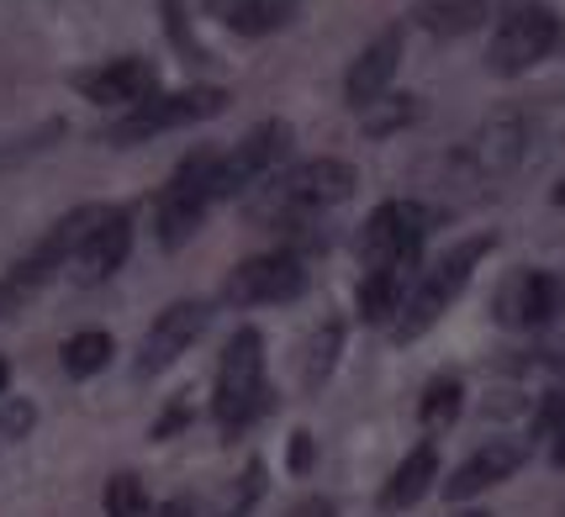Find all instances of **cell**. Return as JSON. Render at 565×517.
<instances>
[{
  "mask_svg": "<svg viewBox=\"0 0 565 517\" xmlns=\"http://www.w3.org/2000/svg\"><path fill=\"white\" fill-rule=\"evenodd\" d=\"M360 185V174L349 159H301L291 170H275L265 185H254L244 196V217L265 233H296L312 227V217H322L328 206H344Z\"/></svg>",
  "mask_w": 565,
  "mask_h": 517,
  "instance_id": "6da1fadb",
  "label": "cell"
},
{
  "mask_svg": "<svg viewBox=\"0 0 565 517\" xmlns=\"http://www.w3.org/2000/svg\"><path fill=\"white\" fill-rule=\"evenodd\" d=\"M492 248H497L492 233H476V238H466V244L444 248L428 270H418L413 291H407V306H402V312H396V322H392L396 344H413V338H423V333H428V327L449 312V301L470 286L476 265H481Z\"/></svg>",
  "mask_w": 565,
  "mask_h": 517,
  "instance_id": "7a4b0ae2",
  "label": "cell"
},
{
  "mask_svg": "<svg viewBox=\"0 0 565 517\" xmlns=\"http://www.w3.org/2000/svg\"><path fill=\"white\" fill-rule=\"evenodd\" d=\"M270 412V380H265V333L259 327H238L217 359V391H212V418L238 433L254 418Z\"/></svg>",
  "mask_w": 565,
  "mask_h": 517,
  "instance_id": "3957f363",
  "label": "cell"
},
{
  "mask_svg": "<svg viewBox=\"0 0 565 517\" xmlns=\"http://www.w3.org/2000/svg\"><path fill=\"white\" fill-rule=\"evenodd\" d=\"M222 106H227V90H222V85H185V90H159V96H148L143 106L122 111L117 122L100 127V138H106L111 148H132V143H143V138L174 132V127L206 122V117H217Z\"/></svg>",
  "mask_w": 565,
  "mask_h": 517,
  "instance_id": "277c9868",
  "label": "cell"
},
{
  "mask_svg": "<svg viewBox=\"0 0 565 517\" xmlns=\"http://www.w3.org/2000/svg\"><path fill=\"white\" fill-rule=\"evenodd\" d=\"M212 174H217V148H191L180 164H174L170 185L153 201V227H159V244L180 248L191 233L201 227L206 206H212Z\"/></svg>",
  "mask_w": 565,
  "mask_h": 517,
  "instance_id": "5b68a950",
  "label": "cell"
},
{
  "mask_svg": "<svg viewBox=\"0 0 565 517\" xmlns=\"http://www.w3.org/2000/svg\"><path fill=\"white\" fill-rule=\"evenodd\" d=\"M561 17L550 11V6H540V0H523V6H513L502 22H497L492 32V49H487V69L502 74V79H513V74H529L540 58H550V53L561 49Z\"/></svg>",
  "mask_w": 565,
  "mask_h": 517,
  "instance_id": "8992f818",
  "label": "cell"
},
{
  "mask_svg": "<svg viewBox=\"0 0 565 517\" xmlns=\"http://www.w3.org/2000/svg\"><path fill=\"white\" fill-rule=\"evenodd\" d=\"M428 227H434V212H428L423 201H381L365 217V227H360L354 254H360L365 270H386V265H402V259H423Z\"/></svg>",
  "mask_w": 565,
  "mask_h": 517,
  "instance_id": "52a82bcc",
  "label": "cell"
},
{
  "mask_svg": "<svg viewBox=\"0 0 565 517\" xmlns=\"http://www.w3.org/2000/svg\"><path fill=\"white\" fill-rule=\"evenodd\" d=\"M291 153V127L286 122H259L248 138H238L233 148L217 153V174H212V196L227 201V196H248L254 185H265L280 159Z\"/></svg>",
  "mask_w": 565,
  "mask_h": 517,
  "instance_id": "ba28073f",
  "label": "cell"
},
{
  "mask_svg": "<svg viewBox=\"0 0 565 517\" xmlns=\"http://www.w3.org/2000/svg\"><path fill=\"white\" fill-rule=\"evenodd\" d=\"M301 291H307V265H301V254H286V248L244 259L238 270L222 280V301L238 306V312H248V306H280V301H296Z\"/></svg>",
  "mask_w": 565,
  "mask_h": 517,
  "instance_id": "9c48e42d",
  "label": "cell"
},
{
  "mask_svg": "<svg viewBox=\"0 0 565 517\" xmlns=\"http://www.w3.org/2000/svg\"><path fill=\"white\" fill-rule=\"evenodd\" d=\"M492 312L502 327H550V322L565 312V280L555 270H513L502 286H497Z\"/></svg>",
  "mask_w": 565,
  "mask_h": 517,
  "instance_id": "30bf717a",
  "label": "cell"
},
{
  "mask_svg": "<svg viewBox=\"0 0 565 517\" xmlns=\"http://www.w3.org/2000/svg\"><path fill=\"white\" fill-rule=\"evenodd\" d=\"M206 322H212V306H206V301H174V306H164L159 317L148 322V333H143V344H138L132 369H138L143 380L164 375V369H170L174 359H180V354H185V348L206 333Z\"/></svg>",
  "mask_w": 565,
  "mask_h": 517,
  "instance_id": "8fae6325",
  "label": "cell"
},
{
  "mask_svg": "<svg viewBox=\"0 0 565 517\" xmlns=\"http://www.w3.org/2000/svg\"><path fill=\"white\" fill-rule=\"evenodd\" d=\"M74 90L96 106H117V111H132L143 106L148 96H159V69L148 64L143 53H127V58H106L96 69L74 74Z\"/></svg>",
  "mask_w": 565,
  "mask_h": 517,
  "instance_id": "7c38bea8",
  "label": "cell"
},
{
  "mask_svg": "<svg viewBox=\"0 0 565 517\" xmlns=\"http://www.w3.org/2000/svg\"><path fill=\"white\" fill-rule=\"evenodd\" d=\"M529 143H534V117L523 111V106H502V111H492L487 122L476 127V138L466 143L470 164H476V174H508L523 164V153H529Z\"/></svg>",
  "mask_w": 565,
  "mask_h": 517,
  "instance_id": "4fadbf2b",
  "label": "cell"
},
{
  "mask_svg": "<svg viewBox=\"0 0 565 517\" xmlns=\"http://www.w3.org/2000/svg\"><path fill=\"white\" fill-rule=\"evenodd\" d=\"M127 254H132V212L127 206H106L100 222L90 227V238L74 254V280L79 286H100V280H111L122 270Z\"/></svg>",
  "mask_w": 565,
  "mask_h": 517,
  "instance_id": "5bb4252c",
  "label": "cell"
},
{
  "mask_svg": "<svg viewBox=\"0 0 565 517\" xmlns=\"http://www.w3.org/2000/svg\"><path fill=\"white\" fill-rule=\"evenodd\" d=\"M396 69H402V26H386V32H375L365 49H360V58L349 64V74H344V100L354 106V111L375 106V100L392 90Z\"/></svg>",
  "mask_w": 565,
  "mask_h": 517,
  "instance_id": "9a60e30c",
  "label": "cell"
},
{
  "mask_svg": "<svg viewBox=\"0 0 565 517\" xmlns=\"http://www.w3.org/2000/svg\"><path fill=\"white\" fill-rule=\"evenodd\" d=\"M523 460H529V439H492V443H481L466 465L444 481V496H449V502H470V496L492 492V486H502L508 475H518V470H523Z\"/></svg>",
  "mask_w": 565,
  "mask_h": 517,
  "instance_id": "2e32d148",
  "label": "cell"
},
{
  "mask_svg": "<svg viewBox=\"0 0 565 517\" xmlns=\"http://www.w3.org/2000/svg\"><path fill=\"white\" fill-rule=\"evenodd\" d=\"M413 280H418V259H402V265H386V270H365L360 280V322L370 327H392L396 312L407 306V291H413Z\"/></svg>",
  "mask_w": 565,
  "mask_h": 517,
  "instance_id": "e0dca14e",
  "label": "cell"
},
{
  "mask_svg": "<svg viewBox=\"0 0 565 517\" xmlns=\"http://www.w3.org/2000/svg\"><path fill=\"white\" fill-rule=\"evenodd\" d=\"M439 481V449L434 443H418L402 465L392 470V481L381 486V507L386 513H407V507H418L423 492Z\"/></svg>",
  "mask_w": 565,
  "mask_h": 517,
  "instance_id": "ac0fdd59",
  "label": "cell"
},
{
  "mask_svg": "<svg viewBox=\"0 0 565 517\" xmlns=\"http://www.w3.org/2000/svg\"><path fill=\"white\" fill-rule=\"evenodd\" d=\"M206 6L238 37H270L296 17V0H206Z\"/></svg>",
  "mask_w": 565,
  "mask_h": 517,
  "instance_id": "d6986e66",
  "label": "cell"
},
{
  "mask_svg": "<svg viewBox=\"0 0 565 517\" xmlns=\"http://www.w3.org/2000/svg\"><path fill=\"white\" fill-rule=\"evenodd\" d=\"M492 17V0H418L413 6V22L434 37H466Z\"/></svg>",
  "mask_w": 565,
  "mask_h": 517,
  "instance_id": "ffe728a7",
  "label": "cell"
},
{
  "mask_svg": "<svg viewBox=\"0 0 565 517\" xmlns=\"http://www.w3.org/2000/svg\"><path fill=\"white\" fill-rule=\"evenodd\" d=\"M339 354H344V322L339 317L318 322L312 338H307V354H301V386H307V391H322L328 375L339 369Z\"/></svg>",
  "mask_w": 565,
  "mask_h": 517,
  "instance_id": "44dd1931",
  "label": "cell"
},
{
  "mask_svg": "<svg viewBox=\"0 0 565 517\" xmlns=\"http://www.w3.org/2000/svg\"><path fill=\"white\" fill-rule=\"evenodd\" d=\"M418 117H423V96H413V90H386L375 106L360 111V132H365V138H392L402 127H413Z\"/></svg>",
  "mask_w": 565,
  "mask_h": 517,
  "instance_id": "7402d4cb",
  "label": "cell"
},
{
  "mask_svg": "<svg viewBox=\"0 0 565 517\" xmlns=\"http://www.w3.org/2000/svg\"><path fill=\"white\" fill-rule=\"evenodd\" d=\"M159 22H164V37H170V49L185 58V64H196V69H206L212 64V53H206V43L196 37V17H191V0H159Z\"/></svg>",
  "mask_w": 565,
  "mask_h": 517,
  "instance_id": "603a6c76",
  "label": "cell"
},
{
  "mask_svg": "<svg viewBox=\"0 0 565 517\" xmlns=\"http://www.w3.org/2000/svg\"><path fill=\"white\" fill-rule=\"evenodd\" d=\"M111 354H117L111 333L85 327V333H74L70 344H64V369H70L74 380H90V375H100V369L111 365Z\"/></svg>",
  "mask_w": 565,
  "mask_h": 517,
  "instance_id": "cb8c5ba5",
  "label": "cell"
},
{
  "mask_svg": "<svg viewBox=\"0 0 565 517\" xmlns=\"http://www.w3.org/2000/svg\"><path fill=\"white\" fill-rule=\"evenodd\" d=\"M460 407H466V386L455 380V375H439V380H428L423 386V401H418V422L428 433H439L449 422L460 418Z\"/></svg>",
  "mask_w": 565,
  "mask_h": 517,
  "instance_id": "d4e9b609",
  "label": "cell"
},
{
  "mask_svg": "<svg viewBox=\"0 0 565 517\" xmlns=\"http://www.w3.org/2000/svg\"><path fill=\"white\" fill-rule=\"evenodd\" d=\"M106 517H143L148 513V492H143V481L132 475V470H117L111 481H106Z\"/></svg>",
  "mask_w": 565,
  "mask_h": 517,
  "instance_id": "484cf974",
  "label": "cell"
},
{
  "mask_svg": "<svg viewBox=\"0 0 565 517\" xmlns=\"http://www.w3.org/2000/svg\"><path fill=\"white\" fill-rule=\"evenodd\" d=\"M259 496H265V465H259V460H248L244 475H238V486H233V502H227V513L222 517H244Z\"/></svg>",
  "mask_w": 565,
  "mask_h": 517,
  "instance_id": "4316f807",
  "label": "cell"
},
{
  "mask_svg": "<svg viewBox=\"0 0 565 517\" xmlns=\"http://www.w3.org/2000/svg\"><path fill=\"white\" fill-rule=\"evenodd\" d=\"M32 422H38V407H32V401H22V396L0 401V439H26Z\"/></svg>",
  "mask_w": 565,
  "mask_h": 517,
  "instance_id": "83f0119b",
  "label": "cell"
},
{
  "mask_svg": "<svg viewBox=\"0 0 565 517\" xmlns=\"http://www.w3.org/2000/svg\"><path fill=\"white\" fill-rule=\"evenodd\" d=\"M185 422H191V401L180 396L174 407H164V412H159V422H153V439H174V433H180Z\"/></svg>",
  "mask_w": 565,
  "mask_h": 517,
  "instance_id": "f1b7e54d",
  "label": "cell"
},
{
  "mask_svg": "<svg viewBox=\"0 0 565 517\" xmlns=\"http://www.w3.org/2000/svg\"><path fill=\"white\" fill-rule=\"evenodd\" d=\"M286 465L301 475V470H312V433H296L291 449H286Z\"/></svg>",
  "mask_w": 565,
  "mask_h": 517,
  "instance_id": "f546056e",
  "label": "cell"
},
{
  "mask_svg": "<svg viewBox=\"0 0 565 517\" xmlns=\"http://www.w3.org/2000/svg\"><path fill=\"white\" fill-rule=\"evenodd\" d=\"M286 517H339V513H333V502H328V496H307V502H296Z\"/></svg>",
  "mask_w": 565,
  "mask_h": 517,
  "instance_id": "4dcf8cb0",
  "label": "cell"
},
{
  "mask_svg": "<svg viewBox=\"0 0 565 517\" xmlns=\"http://www.w3.org/2000/svg\"><path fill=\"white\" fill-rule=\"evenodd\" d=\"M153 517H196V502H191V496H174V502H164Z\"/></svg>",
  "mask_w": 565,
  "mask_h": 517,
  "instance_id": "1f68e13d",
  "label": "cell"
},
{
  "mask_svg": "<svg viewBox=\"0 0 565 517\" xmlns=\"http://www.w3.org/2000/svg\"><path fill=\"white\" fill-rule=\"evenodd\" d=\"M550 460H555V465L565 470V428H561V433H555V449H550Z\"/></svg>",
  "mask_w": 565,
  "mask_h": 517,
  "instance_id": "d6a6232c",
  "label": "cell"
},
{
  "mask_svg": "<svg viewBox=\"0 0 565 517\" xmlns=\"http://www.w3.org/2000/svg\"><path fill=\"white\" fill-rule=\"evenodd\" d=\"M550 196H555V206H565V174H561V185H555Z\"/></svg>",
  "mask_w": 565,
  "mask_h": 517,
  "instance_id": "836d02e7",
  "label": "cell"
},
{
  "mask_svg": "<svg viewBox=\"0 0 565 517\" xmlns=\"http://www.w3.org/2000/svg\"><path fill=\"white\" fill-rule=\"evenodd\" d=\"M6 380H11V365L0 359V396H6Z\"/></svg>",
  "mask_w": 565,
  "mask_h": 517,
  "instance_id": "e575fe53",
  "label": "cell"
},
{
  "mask_svg": "<svg viewBox=\"0 0 565 517\" xmlns=\"http://www.w3.org/2000/svg\"><path fill=\"white\" fill-rule=\"evenodd\" d=\"M466 517H487V513H466Z\"/></svg>",
  "mask_w": 565,
  "mask_h": 517,
  "instance_id": "d590c367",
  "label": "cell"
}]
</instances>
